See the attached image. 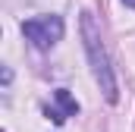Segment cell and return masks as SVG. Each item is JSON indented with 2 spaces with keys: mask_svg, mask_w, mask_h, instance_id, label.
<instances>
[{
  "mask_svg": "<svg viewBox=\"0 0 135 132\" xmlns=\"http://www.w3.org/2000/svg\"><path fill=\"white\" fill-rule=\"evenodd\" d=\"M79 32H82V47H85V57H88V66H91V76H94L98 88L104 91L107 104H116V101H119L116 76H113V66H110V57H107V47H104L101 25L94 22L91 13H82V19H79Z\"/></svg>",
  "mask_w": 135,
  "mask_h": 132,
  "instance_id": "1",
  "label": "cell"
},
{
  "mask_svg": "<svg viewBox=\"0 0 135 132\" xmlns=\"http://www.w3.org/2000/svg\"><path fill=\"white\" fill-rule=\"evenodd\" d=\"M22 35H25V41H32V47H38V50H50L60 38H63V19L60 16H35V19H25L22 25Z\"/></svg>",
  "mask_w": 135,
  "mask_h": 132,
  "instance_id": "2",
  "label": "cell"
},
{
  "mask_svg": "<svg viewBox=\"0 0 135 132\" xmlns=\"http://www.w3.org/2000/svg\"><path fill=\"white\" fill-rule=\"evenodd\" d=\"M54 101L60 104V110H63L66 116H75V113H79V104H75V98L69 95L66 88H57V91H54Z\"/></svg>",
  "mask_w": 135,
  "mask_h": 132,
  "instance_id": "3",
  "label": "cell"
},
{
  "mask_svg": "<svg viewBox=\"0 0 135 132\" xmlns=\"http://www.w3.org/2000/svg\"><path fill=\"white\" fill-rule=\"evenodd\" d=\"M123 6H129V10H135V0H123Z\"/></svg>",
  "mask_w": 135,
  "mask_h": 132,
  "instance_id": "4",
  "label": "cell"
}]
</instances>
